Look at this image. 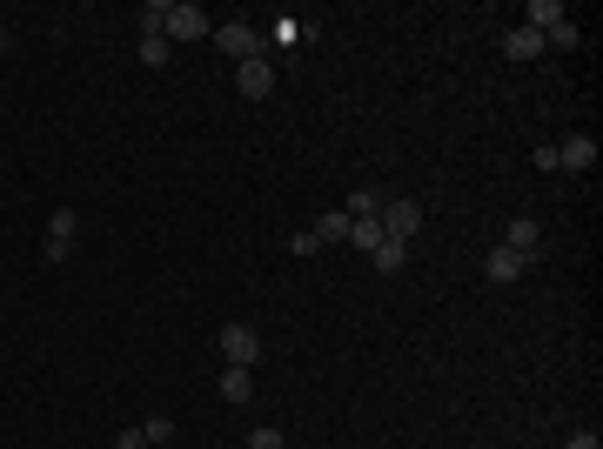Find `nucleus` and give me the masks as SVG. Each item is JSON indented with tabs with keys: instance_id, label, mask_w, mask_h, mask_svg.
<instances>
[{
	"instance_id": "f257e3e1",
	"label": "nucleus",
	"mask_w": 603,
	"mask_h": 449,
	"mask_svg": "<svg viewBox=\"0 0 603 449\" xmlns=\"http://www.w3.org/2000/svg\"><path fill=\"white\" fill-rule=\"evenodd\" d=\"M215 349L228 356V369H255V356H262V336H255L248 322H228L222 336H215Z\"/></svg>"
},
{
	"instance_id": "f03ea898",
	"label": "nucleus",
	"mask_w": 603,
	"mask_h": 449,
	"mask_svg": "<svg viewBox=\"0 0 603 449\" xmlns=\"http://www.w3.org/2000/svg\"><path fill=\"white\" fill-rule=\"evenodd\" d=\"M208 7H195V0H175V7H168V27H161V34H168V41H201V34H208Z\"/></svg>"
},
{
	"instance_id": "7ed1b4c3",
	"label": "nucleus",
	"mask_w": 603,
	"mask_h": 449,
	"mask_svg": "<svg viewBox=\"0 0 603 449\" xmlns=\"http://www.w3.org/2000/svg\"><path fill=\"white\" fill-rule=\"evenodd\" d=\"M382 235H389V242H409V235H416V228H423V202H382Z\"/></svg>"
},
{
	"instance_id": "20e7f679",
	"label": "nucleus",
	"mask_w": 603,
	"mask_h": 449,
	"mask_svg": "<svg viewBox=\"0 0 603 449\" xmlns=\"http://www.w3.org/2000/svg\"><path fill=\"white\" fill-rule=\"evenodd\" d=\"M215 47L235 54V61H255V54H262V34H255L248 21H222V27H215Z\"/></svg>"
},
{
	"instance_id": "39448f33",
	"label": "nucleus",
	"mask_w": 603,
	"mask_h": 449,
	"mask_svg": "<svg viewBox=\"0 0 603 449\" xmlns=\"http://www.w3.org/2000/svg\"><path fill=\"white\" fill-rule=\"evenodd\" d=\"M235 88H242L248 101H268V94H275V68H268V54H255V61H235Z\"/></svg>"
},
{
	"instance_id": "423d86ee",
	"label": "nucleus",
	"mask_w": 603,
	"mask_h": 449,
	"mask_svg": "<svg viewBox=\"0 0 603 449\" xmlns=\"http://www.w3.org/2000/svg\"><path fill=\"white\" fill-rule=\"evenodd\" d=\"M74 235H81L74 208H54V215H47V262H67V255H74Z\"/></svg>"
},
{
	"instance_id": "0eeeda50",
	"label": "nucleus",
	"mask_w": 603,
	"mask_h": 449,
	"mask_svg": "<svg viewBox=\"0 0 603 449\" xmlns=\"http://www.w3.org/2000/svg\"><path fill=\"white\" fill-rule=\"evenodd\" d=\"M503 248H516L523 262H536V248H543V228H536V215H516V222L503 228Z\"/></svg>"
},
{
	"instance_id": "6e6552de",
	"label": "nucleus",
	"mask_w": 603,
	"mask_h": 449,
	"mask_svg": "<svg viewBox=\"0 0 603 449\" xmlns=\"http://www.w3.org/2000/svg\"><path fill=\"white\" fill-rule=\"evenodd\" d=\"M557 168H570V175L597 168V141H590V135H570V141H557Z\"/></svg>"
},
{
	"instance_id": "1a4fd4ad",
	"label": "nucleus",
	"mask_w": 603,
	"mask_h": 449,
	"mask_svg": "<svg viewBox=\"0 0 603 449\" xmlns=\"http://www.w3.org/2000/svg\"><path fill=\"white\" fill-rule=\"evenodd\" d=\"M530 269V262H523V255H516V248H503L496 242L490 255H483V275H490V282H516V275Z\"/></svg>"
},
{
	"instance_id": "9d476101",
	"label": "nucleus",
	"mask_w": 603,
	"mask_h": 449,
	"mask_svg": "<svg viewBox=\"0 0 603 449\" xmlns=\"http://www.w3.org/2000/svg\"><path fill=\"white\" fill-rule=\"evenodd\" d=\"M503 54H510V61H536V54H543V34H536V27H510V34H503Z\"/></svg>"
},
{
	"instance_id": "9b49d317",
	"label": "nucleus",
	"mask_w": 603,
	"mask_h": 449,
	"mask_svg": "<svg viewBox=\"0 0 603 449\" xmlns=\"http://www.w3.org/2000/svg\"><path fill=\"white\" fill-rule=\"evenodd\" d=\"M369 262H376V275H402V262H409V242H376V248H369Z\"/></svg>"
},
{
	"instance_id": "f8f14e48",
	"label": "nucleus",
	"mask_w": 603,
	"mask_h": 449,
	"mask_svg": "<svg viewBox=\"0 0 603 449\" xmlns=\"http://www.w3.org/2000/svg\"><path fill=\"white\" fill-rule=\"evenodd\" d=\"M570 14H563V0H530V21L523 27H536V34H550V27H563Z\"/></svg>"
},
{
	"instance_id": "ddd939ff",
	"label": "nucleus",
	"mask_w": 603,
	"mask_h": 449,
	"mask_svg": "<svg viewBox=\"0 0 603 449\" xmlns=\"http://www.w3.org/2000/svg\"><path fill=\"white\" fill-rule=\"evenodd\" d=\"M255 396V369H228L222 376V403H248Z\"/></svg>"
},
{
	"instance_id": "4468645a",
	"label": "nucleus",
	"mask_w": 603,
	"mask_h": 449,
	"mask_svg": "<svg viewBox=\"0 0 603 449\" xmlns=\"http://www.w3.org/2000/svg\"><path fill=\"white\" fill-rule=\"evenodd\" d=\"M309 235H315V242H349V215L335 208V215H322V222H315Z\"/></svg>"
},
{
	"instance_id": "2eb2a0df",
	"label": "nucleus",
	"mask_w": 603,
	"mask_h": 449,
	"mask_svg": "<svg viewBox=\"0 0 603 449\" xmlns=\"http://www.w3.org/2000/svg\"><path fill=\"white\" fill-rule=\"evenodd\" d=\"M342 215H349V222H369V215H382L376 188H356V195H349V208H342Z\"/></svg>"
},
{
	"instance_id": "dca6fc26",
	"label": "nucleus",
	"mask_w": 603,
	"mask_h": 449,
	"mask_svg": "<svg viewBox=\"0 0 603 449\" xmlns=\"http://www.w3.org/2000/svg\"><path fill=\"white\" fill-rule=\"evenodd\" d=\"M349 242H356V248H376V242H389V235H382V222L369 215V222H349Z\"/></svg>"
},
{
	"instance_id": "f3484780",
	"label": "nucleus",
	"mask_w": 603,
	"mask_h": 449,
	"mask_svg": "<svg viewBox=\"0 0 603 449\" xmlns=\"http://www.w3.org/2000/svg\"><path fill=\"white\" fill-rule=\"evenodd\" d=\"M141 436H148V449H161V443H175V423H168V416H148Z\"/></svg>"
},
{
	"instance_id": "a211bd4d",
	"label": "nucleus",
	"mask_w": 603,
	"mask_h": 449,
	"mask_svg": "<svg viewBox=\"0 0 603 449\" xmlns=\"http://www.w3.org/2000/svg\"><path fill=\"white\" fill-rule=\"evenodd\" d=\"M168 7H175V0H148V7H141V27L161 34V27H168Z\"/></svg>"
},
{
	"instance_id": "6ab92c4d",
	"label": "nucleus",
	"mask_w": 603,
	"mask_h": 449,
	"mask_svg": "<svg viewBox=\"0 0 603 449\" xmlns=\"http://www.w3.org/2000/svg\"><path fill=\"white\" fill-rule=\"evenodd\" d=\"M141 61L161 68V61H168V34H141Z\"/></svg>"
},
{
	"instance_id": "aec40b11",
	"label": "nucleus",
	"mask_w": 603,
	"mask_h": 449,
	"mask_svg": "<svg viewBox=\"0 0 603 449\" xmlns=\"http://www.w3.org/2000/svg\"><path fill=\"white\" fill-rule=\"evenodd\" d=\"M583 34H577V21H563V27H550V34H543V47H577Z\"/></svg>"
},
{
	"instance_id": "412c9836",
	"label": "nucleus",
	"mask_w": 603,
	"mask_h": 449,
	"mask_svg": "<svg viewBox=\"0 0 603 449\" xmlns=\"http://www.w3.org/2000/svg\"><path fill=\"white\" fill-rule=\"evenodd\" d=\"M248 449H289V443H282V429H248Z\"/></svg>"
},
{
	"instance_id": "4be33fe9",
	"label": "nucleus",
	"mask_w": 603,
	"mask_h": 449,
	"mask_svg": "<svg viewBox=\"0 0 603 449\" xmlns=\"http://www.w3.org/2000/svg\"><path fill=\"white\" fill-rule=\"evenodd\" d=\"M563 449H603V436H597V429H570V443H563Z\"/></svg>"
},
{
	"instance_id": "5701e85b",
	"label": "nucleus",
	"mask_w": 603,
	"mask_h": 449,
	"mask_svg": "<svg viewBox=\"0 0 603 449\" xmlns=\"http://www.w3.org/2000/svg\"><path fill=\"white\" fill-rule=\"evenodd\" d=\"M114 449H148V436H141V429H121V436H114Z\"/></svg>"
}]
</instances>
